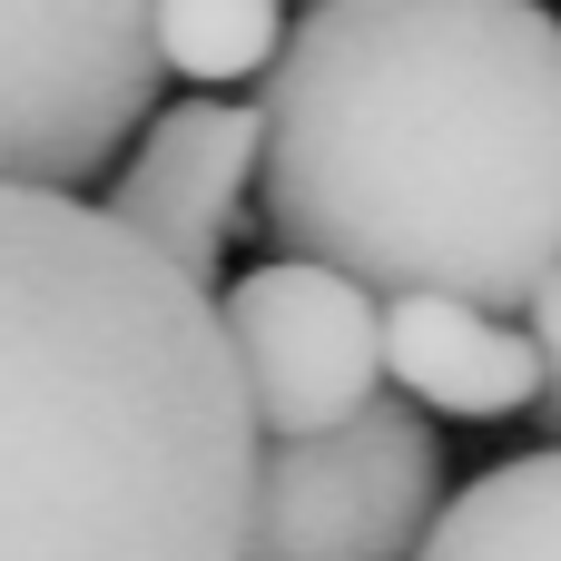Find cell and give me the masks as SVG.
Wrapping results in <instances>:
<instances>
[{"label":"cell","instance_id":"obj_3","mask_svg":"<svg viewBox=\"0 0 561 561\" xmlns=\"http://www.w3.org/2000/svg\"><path fill=\"white\" fill-rule=\"evenodd\" d=\"M444 513V434L414 394H365L345 424L256 444L247 561H414Z\"/></svg>","mask_w":561,"mask_h":561},{"label":"cell","instance_id":"obj_9","mask_svg":"<svg viewBox=\"0 0 561 561\" xmlns=\"http://www.w3.org/2000/svg\"><path fill=\"white\" fill-rule=\"evenodd\" d=\"M158 30V69L168 79H197V89H237V79H266L276 49H286V0H158L148 10Z\"/></svg>","mask_w":561,"mask_h":561},{"label":"cell","instance_id":"obj_10","mask_svg":"<svg viewBox=\"0 0 561 561\" xmlns=\"http://www.w3.org/2000/svg\"><path fill=\"white\" fill-rule=\"evenodd\" d=\"M523 325H533V345H542V394H533V404H542V424L561 434V276L523 306Z\"/></svg>","mask_w":561,"mask_h":561},{"label":"cell","instance_id":"obj_8","mask_svg":"<svg viewBox=\"0 0 561 561\" xmlns=\"http://www.w3.org/2000/svg\"><path fill=\"white\" fill-rule=\"evenodd\" d=\"M414 561H561V454H523L463 483Z\"/></svg>","mask_w":561,"mask_h":561},{"label":"cell","instance_id":"obj_5","mask_svg":"<svg viewBox=\"0 0 561 561\" xmlns=\"http://www.w3.org/2000/svg\"><path fill=\"white\" fill-rule=\"evenodd\" d=\"M227 345L256 404V434L345 424L385 394V296L325 256H276L227 286Z\"/></svg>","mask_w":561,"mask_h":561},{"label":"cell","instance_id":"obj_1","mask_svg":"<svg viewBox=\"0 0 561 561\" xmlns=\"http://www.w3.org/2000/svg\"><path fill=\"white\" fill-rule=\"evenodd\" d=\"M256 118V207L286 256L503 316L561 276V20L542 0H306Z\"/></svg>","mask_w":561,"mask_h":561},{"label":"cell","instance_id":"obj_7","mask_svg":"<svg viewBox=\"0 0 561 561\" xmlns=\"http://www.w3.org/2000/svg\"><path fill=\"white\" fill-rule=\"evenodd\" d=\"M385 375L424 414L483 424V414H523L542 394V345H533V325H513L483 296L404 286V296H385Z\"/></svg>","mask_w":561,"mask_h":561},{"label":"cell","instance_id":"obj_4","mask_svg":"<svg viewBox=\"0 0 561 561\" xmlns=\"http://www.w3.org/2000/svg\"><path fill=\"white\" fill-rule=\"evenodd\" d=\"M158 0H0V178L89 187L158 108Z\"/></svg>","mask_w":561,"mask_h":561},{"label":"cell","instance_id":"obj_6","mask_svg":"<svg viewBox=\"0 0 561 561\" xmlns=\"http://www.w3.org/2000/svg\"><path fill=\"white\" fill-rule=\"evenodd\" d=\"M256 148H266L256 99L197 89V99L138 118V138L108 158V197H99V207H108L118 227H138L168 266H187V276L217 286L227 237H237V207H247V187H256Z\"/></svg>","mask_w":561,"mask_h":561},{"label":"cell","instance_id":"obj_2","mask_svg":"<svg viewBox=\"0 0 561 561\" xmlns=\"http://www.w3.org/2000/svg\"><path fill=\"white\" fill-rule=\"evenodd\" d=\"M256 444L207 276L0 178V561H247Z\"/></svg>","mask_w":561,"mask_h":561}]
</instances>
